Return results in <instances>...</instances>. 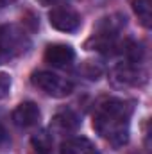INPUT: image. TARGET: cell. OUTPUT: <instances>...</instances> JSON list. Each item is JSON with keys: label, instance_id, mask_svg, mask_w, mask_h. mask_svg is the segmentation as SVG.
<instances>
[{"label": "cell", "instance_id": "obj_1", "mask_svg": "<svg viewBox=\"0 0 152 154\" xmlns=\"http://www.w3.org/2000/svg\"><path fill=\"white\" fill-rule=\"evenodd\" d=\"M134 111V102L123 99L102 100L93 115V129L113 147H122L129 142L131 116Z\"/></svg>", "mask_w": 152, "mask_h": 154}, {"label": "cell", "instance_id": "obj_10", "mask_svg": "<svg viewBox=\"0 0 152 154\" xmlns=\"http://www.w3.org/2000/svg\"><path fill=\"white\" fill-rule=\"evenodd\" d=\"M125 27V16L123 14H111L106 18H100V22L95 27L97 34H106V36H114L118 38V32Z\"/></svg>", "mask_w": 152, "mask_h": 154}, {"label": "cell", "instance_id": "obj_15", "mask_svg": "<svg viewBox=\"0 0 152 154\" xmlns=\"http://www.w3.org/2000/svg\"><path fill=\"white\" fill-rule=\"evenodd\" d=\"M41 5H61V4H65L66 0H38Z\"/></svg>", "mask_w": 152, "mask_h": 154}, {"label": "cell", "instance_id": "obj_13", "mask_svg": "<svg viewBox=\"0 0 152 154\" xmlns=\"http://www.w3.org/2000/svg\"><path fill=\"white\" fill-rule=\"evenodd\" d=\"M11 84H13L11 75L5 74V72H0V100H4V99L9 95V91H11Z\"/></svg>", "mask_w": 152, "mask_h": 154}, {"label": "cell", "instance_id": "obj_6", "mask_svg": "<svg viewBox=\"0 0 152 154\" xmlns=\"http://www.w3.org/2000/svg\"><path fill=\"white\" fill-rule=\"evenodd\" d=\"M75 50L66 43H52L45 50V61L56 68H66L74 63Z\"/></svg>", "mask_w": 152, "mask_h": 154}, {"label": "cell", "instance_id": "obj_16", "mask_svg": "<svg viewBox=\"0 0 152 154\" xmlns=\"http://www.w3.org/2000/svg\"><path fill=\"white\" fill-rule=\"evenodd\" d=\"M13 2H16V0H0V7H5V5H9Z\"/></svg>", "mask_w": 152, "mask_h": 154}, {"label": "cell", "instance_id": "obj_12", "mask_svg": "<svg viewBox=\"0 0 152 154\" xmlns=\"http://www.w3.org/2000/svg\"><path fill=\"white\" fill-rule=\"evenodd\" d=\"M32 145L38 154H52V136L47 131H39L32 136Z\"/></svg>", "mask_w": 152, "mask_h": 154}, {"label": "cell", "instance_id": "obj_9", "mask_svg": "<svg viewBox=\"0 0 152 154\" xmlns=\"http://www.w3.org/2000/svg\"><path fill=\"white\" fill-rule=\"evenodd\" d=\"M61 154H99V151L86 136H72L61 143Z\"/></svg>", "mask_w": 152, "mask_h": 154}, {"label": "cell", "instance_id": "obj_7", "mask_svg": "<svg viewBox=\"0 0 152 154\" xmlns=\"http://www.w3.org/2000/svg\"><path fill=\"white\" fill-rule=\"evenodd\" d=\"M39 120H41V111H39L38 104L32 100H25L18 104V108L13 111V122L20 129H31L38 125Z\"/></svg>", "mask_w": 152, "mask_h": 154}, {"label": "cell", "instance_id": "obj_14", "mask_svg": "<svg viewBox=\"0 0 152 154\" xmlns=\"http://www.w3.org/2000/svg\"><path fill=\"white\" fill-rule=\"evenodd\" d=\"M7 145H9V134H7L4 124L0 122V149H5Z\"/></svg>", "mask_w": 152, "mask_h": 154}, {"label": "cell", "instance_id": "obj_4", "mask_svg": "<svg viewBox=\"0 0 152 154\" xmlns=\"http://www.w3.org/2000/svg\"><path fill=\"white\" fill-rule=\"evenodd\" d=\"M48 22L61 32H77L82 25L81 14L70 7H54L48 13Z\"/></svg>", "mask_w": 152, "mask_h": 154}, {"label": "cell", "instance_id": "obj_8", "mask_svg": "<svg viewBox=\"0 0 152 154\" xmlns=\"http://www.w3.org/2000/svg\"><path fill=\"white\" fill-rule=\"evenodd\" d=\"M79 125H81V118L72 109H63V111L56 113V116L52 118V129L59 134L74 133L79 129Z\"/></svg>", "mask_w": 152, "mask_h": 154}, {"label": "cell", "instance_id": "obj_3", "mask_svg": "<svg viewBox=\"0 0 152 154\" xmlns=\"http://www.w3.org/2000/svg\"><path fill=\"white\" fill-rule=\"evenodd\" d=\"M32 84L41 90L43 93L54 97V99H63L68 97L74 91V84L72 81L65 79V77L57 75L54 72H47V70H39L36 74H32Z\"/></svg>", "mask_w": 152, "mask_h": 154}, {"label": "cell", "instance_id": "obj_2", "mask_svg": "<svg viewBox=\"0 0 152 154\" xmlns=\"http://www.w3.org/2000/svg\"><path fill=\"white\" fill-rule=\"evenodd\" d=\"M29 48H31V38L22 27L14 23L0 27V59L18 57L25 54Z\"/></svg>", "mask_w": 152, "mask_h": 154}, {"label": "cell", "instance_id": "obj_11", "mask_svg": "<svg viewBox=\"0 0 152 154\" xmlns=\"http://www.w3.org/2000/svg\"><path fill=\"white\" fill-rule=\"evenodd\" d=\"M132 11L143 27L150 29L152 25V0H132Z\"/></svg>", "mask_w": 152, "mask_h": 154}, {"label": "cell", "instance_id": "obj_5", "mask_svg": "<svg viewBox=\"0 0 152 154\" xmlns=\"http://www.w3.org/2000/svg\"><path fill=\"white\" fill-rule=\"evenodd\" d=\"M145 79H147V74L140 68V65L129 63V61L116 65L111 74V81L116 86H138L145 82Z\"/></svg>", "mask_w": 152, "mask_h": 154}]
</instances>
